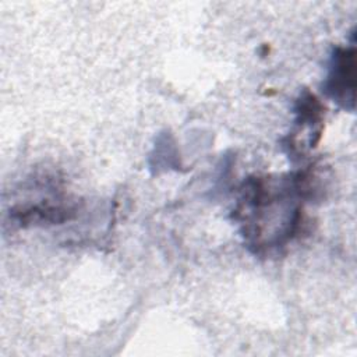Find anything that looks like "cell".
I'll return each mask as SVG.
<instances>
[{"instance_id":"cell-1","label":"cell","mask_w":357,"mask_h":357,"mask_svg":"<svg viewBox=\"0 0 357 357\" xmlns=\"http://www.w3.org/2000/svg\"><path fill=\"white\" fill-rule=\"evenodd\" d=\"M356 88L354 47H337L332 56L331 71L325 84L328 95L344 107L353 109Z\"/></svg>"}]
</instances>
